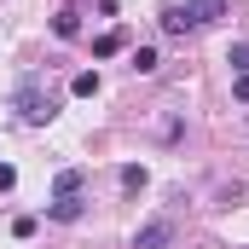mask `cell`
I'll return each instance as SVG.
<instances>
[{
	"instance_id": "obj_2",
	"label": "cell",
	"mask_w": 249,
	"mask_h": 249,
	"mask_svg": "<svg viewBox=\"0 0 249 249\" xmlns=\"http://www.w3.org/2000/svg\"><path fill=\"white\" fill-rule=\"evenodd\" d=\"M12 110H18V116H23V122H53V116H58V99H53V87H47V81H41V75H23V81H18V93H12Z\"/></svg>"
},
{
	"instance_id": "obj_11",
	"label": "cell",
	"mask_w": 249,
	"mask_h": 249,
	"mask_svg": "<svg viewBox=\"0 0 249 249\" xmlns=\"http://www.w3.org/2000/svg\"><path fill=\"white\" fill-rule=\"evenodd\" d=\"M226 64H232L238 75H249V41H232V53H226Z\"/></svg>"
},
{
	"instance_id": "obj_9",
	"label": "cell",
	"mask_w": 249,
	"mask_h": 249,
	"mask_svg": "<svg viewBox=\"0 0 249 249\" xmlns=\"http://www.w3.org/2000/svg\"><path fill=\"white\" fill-rule=\"evenodd\" d=\"M70 93H75V99H93V93H99V70H81V75L70 81Z\"/></svg>"
},
{
	"instance_id": "obj_10",
	"label": "cell",
	"mask_w": 249,
	"mask_h": 249,
	"mask_svg": "<svg viewBox=\"0 0 249 249\" xmlns=\"http://www.w3.org/2000/svg\"><path fill=\"white\" fill-rule=\"evenodd\" d=\"M157 47H133V75H151V70H157Z\"/></svg>"
},
{
	"instance_id": "obj_14",
	"label": "cell",
	"mask_w": 249,
	"mask_h": 249,
	"mask_svg": "<svg viewBox=\"0 0 249 249\" xmlns=\"http://www.w3.org/2000/svg\"><path fill=\"white\" fill-rule=\"evenodd\" d=\"M232 93H238V105H249V75H238V81H232Z\"/></svg>"
},
{
	"instance_id": "obj_7",
	"label": "cell",
	"mask_w": 249,
	"mask_h": 249,
	"mask_svg": "<svg viewBox=\"0 0 249 249\" xmlns=\"http://www.w3.org/2000/svg\"><path fill=\"white\" fill-rule=\"evenodd\" d=\"M116 53H122V29H105L93 41V58H116Z\"/></svg>"
},
{
	"instance_id": "obj_4",
	"label": "cell",
	"mask_w": 249,
	"mask_h": 249,
	"mask_svg": "<svg viewBox=\"0 0 249 249\" xmlns=\"http://www.w3.org/2000/svg\"><path fill=\"white\" fill-rule=\"evenodd\" d=\"M81 214H87V203H81V197H58V203H47V220H58V226L81 220Z\"/></svg>"
},
{
	"instance_id": "obj_8",
	"label": "cell",
	"mask_w": 249,
	"mask_h": 249,
	"mask_svg": "<svg viewBox=\"0 0 249 249\" xmlns=\"http://www.w3.org/2000/svg\"><path fill=\"white\" fill-rule=\"evenodd\" d=\"M116 186H122V191H145V168H139V162H122Z\"/></svg>"
},
{
	"instance_id": "obj_13",
	"label": "cell",
	"mask_w": 249,
	"mask_h": 249,
	"mask_svg": "<svg viewBox=\"0 0 249 249\" xmlns=\"http://www.w3.org/2000/svg\"><path fill=\"white\" fill-rule=\"evenodd\" d=\"M18 186V168H6V162H0V191H12Z\"/></svg>"
},
{
	"instance_id": "obj_5",
	"label": "cell",
	"mask_w": 249,
	"mask_h": 249,
	"mask_svg": "<svg viewBox=\"0 0 249 249\" xmlns=\"http://www.w3.org/2000/svg\"><path fill=\"white\" fill-rule=\"evenodd\" d=\"M81 186H87V174L81 168H64L58 180H53V197H81Z\"/></svg>"
},
{
	"instance_id": "obj_1",
	"label": "cell",
	"mask_w": 249,
	"mask_h": 249,
	"mask_svg": "<svg viewBox=\"0 0 249 249\" xmlns=\"http://www.w3.org/2000/svg\"><path fill=\"white\" fill-rule=\"evenodd\" d=\"M226 6H232V0H174V6H162V29H168V35L203 29V23L226 18Z\"/></svg>"
},
{
	"instance_id": "obj_6",
	"label": "cell",
	"mask_w": 249,
	"mask_h": 249,
	"mask_svg": "<svg viewBox=\"0 0 249 249\" xmlns=\"http://www.w3.org/2000/svg\"><path fill=\"white\" fill-rule=\"evenodd\" d=\"M53 35H58V41H75V35H81V12H70V6H64L58 18H53Z\"/></svg>"
},
{
	"instance_id": "obj_3",
	"label": "cell",
	"mask_w": 249,
	"mask_h": 249,
	"mask_svg": "<svg viewBox=\"0 0 249 249\" xmlns=\"http://www.w3.org/2000/svg\"><path fill=\"white\" fill-rule=\"evenodd\" d=\"M174 244V220H145L133 232V249H168Z\"/></svg>"
},
{
	"instance_id": "obj_12",
	"label": "cell",
	"mask_w": 249,
	"mask_h": 249,
	"mask_svg": "<svg viewBox=\"0 0 249 249\" xmlns=\"http://www.w3.org/2000/svg\"><path fill=\"white\" fill-rule=\"evenodd\" d=\"M35 232H41L35 214H18V220H12V238H35Z\"/></svg>"
}]
</instances>
